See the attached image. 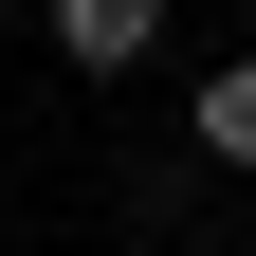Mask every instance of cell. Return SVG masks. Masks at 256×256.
Segmentation results:
<instances>
[{
	"instance_id": "cell-1",
	"label": "cell",
	"mask_w": 256,
	"mask_h": 256,
	"mask_svg": "<svg viewBox=\"0 0 256 256\" xmlns=\"http://www.w3.org/2000/svg\"><path fill=\"white\" fill-rule=\"evenodd\" d=\"M55 55L74 74H146L165 55V0H55Z\"/></svg>"
},
{
	"instance_id": "cell-2",
	"label": "cell",
	"mask_w": 256,
	"mask_h": 256,
	"mask_svg": "<svg viewBox=\"0 0 256 256\" xmlns=\"http://www.w3.org/2000/svg\"><path fill=\"white\" fill-rule=\"evenodd\" d=\"M202 165H256V55H238V74H202Z\"/></svg>"
}]
</instances>
